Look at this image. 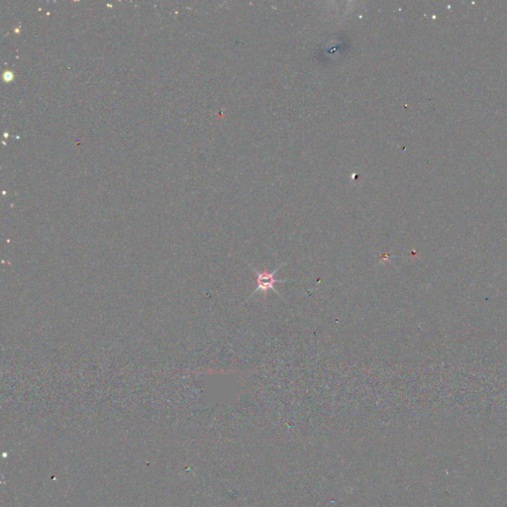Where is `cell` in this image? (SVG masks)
Returning a JSON list of instances; mask_svg holds the SVG:
<instances>
[{"label":"cell","instance_id":"1","mask_svg":"<svg viewBox=\"0 0 507 507\" xmlns=\"http://www.w3.org/2000/svg\"><path fill=\"white\" fill-rule=\"evenodd\" d=\"M274 272H271V273H268V272H263V273H259L258 274V287L255 291V293L257 292H267L268 291V289H272L273 288V284L275 282H278L279 280H275L274 277Z\"/></svg>","mask_w":507,"mask_h":507}]
</instances>
